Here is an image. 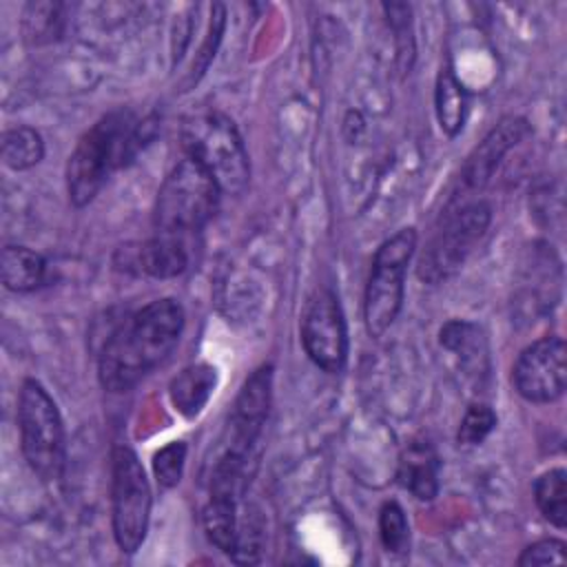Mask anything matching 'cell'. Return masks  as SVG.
<instances>
[{"mask_svg":"<svg viewBox=\"0 0 567 567\" xmlns=\"http://www.w3.org/2000/svg\"><path fill=\"white\" fill-rule=\"evenodd\" d=\"M184 310L175 299H155L128 315L106 339L97 377L104 390L126 392L157 368L177 346Z\"/></svg>","mask_w":567,"mask_h":567,"instance_id":"1","label":"cell"},{"mask_svg":"<svg viewBox=\"0 0 567 567\" xmlns=\"http://www.w3.org/2000/svg\"><path fill=\"white\" fill-rule=\"evenodd\" d=\"M148 120L117 109L102 115L75 144L66 162V190L75 208L95 199L113 171L135 157L148 137Z\"/></svg>","mask_w":567,"mask_h":567,"instance_id":"2","label":"cell"},{"mask_svg":"<svg viewBox=\"0 0 567 567\" xmlns=\"http://www.w3.org/2000/svg\"><path fill=\"white\" fill-rule=\"evenodd\" d=\"M489 221L492 206L483 199L447 204L421 250L416 277L434 286L458 272L476 244L485 237Z\"/></svg>","mask_w":567,"mask_h":567,"instance_id":"3","label":"cell"},{"mask_svg":"<svg viewBox=\"0 0 567 567\" xmlns=\"http://www.w3.org/2000/svg\"><path fill=\"white\" fill-rule=\"evenodd\" d=\"M182 142L186 157L195 159L215 179L221 193L241 195L250 179V162L235 124L221 113H197L184 120Z\"/></svg>","mask_w":567,"mask_h":567,"instance_id":"4","label":"cell"},{"mask_svg":"<svg viewBox=\"0 0 567 567\" xmlns=\"http://www.w3.org/2000/svg\"><path fill=\"white\" fill-rule=\"evenodd\" d=\"M219 186L195 159H182L157 190L153 224L162 235L186 237L202 230L217 210Z\"/></svg>","mask_w":567,"mask_h":567,"instance_id":"5","label":"cell"},{"mask_svg":"<svg viewBox=\"0 0 567 567\" xmlns=\"http://www.w3.org/2000/svg\"><path fill=\"white\" fill-rule=\"evenodd\" d=\"M20 447L27 465L42 481L60 478L64 470V425L55 401L35 379H27L18 396Z\"/></svg>","mask_w":567,"mask_h":567,"instance_id":"6","label":"cell"},{"mask_svg":"<svg viewBox=\"0 0 567 567\" xmlns=\"http://www.w3.org/2000/svg\"><path fill=\"white\" fill-rule=\"evenodd\" d=\"M416 250V230L401 228L374 252L363 295L368 334L379 339L399 317L405 297V272Z\"/></svg>","mask_w":567,"mask_h":567,"instance_id":"7","label":"cell"},{"mask_svg":"<svg viewBox=\"0 0 567 567\" xmlns=\"http://www.w3.org/2000/svg\"><path fill=\"white\" fill-rule=\"evenodd\" d=\"M111 503L115 543L124 554H135L148 532L153 494L137 454L126 445L113 452Z\"/></svg>","mask_w":567,"mask_h":567,"instance_id":"8","label":"cell"},{"mask_svg":"<svg viewBox=\"0 0 567 567\" xmlns=\"http://www.w3.org/2000/svg\"><path fill=\"white\" fill-rule=\"evenodd\" d=\"M301 343L310 361L334 374L348 359V330L339 297L330 288H319L308 299L301 315Z\"/></svg>","mask_w":567,"mask_h":567,"instance_id":"9","label":"cell"},{"mask_svg":"<svg viewBox=\"0 0 567 567\" xmlns=\"http://www.w3.org/2000/svg\"><path fill=\"white\" fill-rule=\"evenodd\" d=\"M512 383L529 403L560 399L567 383V348L563 337L551 334L527 346L512 368Z\"/></svg>","mask_w":567,"mask_h":567,"instance_id":"10","label":"cell"},{"mask_svg":"<svg viewBox=\"0 0 567 567\" xmlns=\"http://www.w3.org/2000/svg\"><path fill=\"white\" fill-rule=\"evenodd\" d=\"M272 394V365L257 368L241 385L230 414V432L226 450L248 458L255 441L259 439Z\"/></svg>","mask_w":567,"mask_h":567,"instance_id":"11","label":"cell"},{"mask_svg":"<svg viewBox=\"0 0 567 567\" xmlns=\"http://www.w3.org/2000/svg\"><path fill=\"white\" fill-rule=\"evenodd\" d=\"M529 131L532 128H529L527 120H523L518 115L503 117L465 159V164L458 173L461 193L470 195V193L483 190L487 186V182L494 177L505 153L512 151L518 142H523L529 135Z\"/></svg>","mask_w":567,"mask_h":567,"instance_id":"12","label":"cell"},{"mask_svg":"<svg viewBox=\"0 0 567 567\" xmlns=\"http://www.w3.org/2000/svg\"><path fill=\"white\" fill-rule=\"evenodd\" d=\"M117 255H122V261H117L120 268L153 279H173L188 268V250L184 237L162 233L142 244L120 248Z\"/></svg>","mask_w":567,"mask_h":567,"instance_id":"13","label":"cell"},{"mask_svg":"<svg viewBox=\"0 0 567 567\" xmlns=\"http://www.w3.org/2000/svg\"><path fill=\"white\" fill-rule=\"evenodd\" d=\"M441 461L430 441H410L399 458L396 478L419 501H432L439 494Z\"/></svg>","mask_w":567,"mask_h":567,"instance_id":"14","label":"cell"},{"mask_svg":"<svg viewBox=\"0 0 567 567\" xmlns=\"http://www.w3.org/2000/svg\"><path fill=\"white\" fill-rule=\"evenodd\" d=\"M217 385V370L208 363H193L184 368L168 385V396L173 408L184 419H195Z\"/></svg>","mask_w":567,"mask_h":567,"instance_id":"15","label":"cell"},{"mask_svg":"<svg viewBox=\"0 0 567 567\" xmlns=\"http://www.w3.org/2000/svg\"><path fill=\"white\" fill-rule=\"evenodd\" d=\"M47 275V261L27 246H4L0 255V277L7 290L31 292Z\"/></svg>","mask_w":567,"mask_h":567,"instance_id":"16","label":"cell"},{"mask_svg":"<svg viewBox=\"0 0 567 567\" xmlns=\"http://www.w3.org/2000/svg\"><path fill=\"white\" fill-rule=\"evenodd\" d=\"M434 109H436V120H439L441 131L445 135L454 137L463 128V122H465L467 93H465V86L454 75L450 64L441 66V71L436 75Z\"/></svg>","mask_w":567,"mask_h":567,"instance_id":"17","label":"cell"},{"mask_svg":"<svg viewBox=\"0 0 567 567\" xmlns=\"http://www.w3.org/2000/svg\"><path fill=\"white\" fill-rule=\"evenodd\" d=\"M204 532L208 540L230 556L237 538V496H224V494H210L208 503L204 507Z\"/></svg>","mask_w":567,"mask_h":567,"instance_id":"18","label":"cell"},{"mask_svg":"<svg viewBox=\"0 0 567 567\" xmlns=\"http://www.w3.org/2000/svg\"><path fill=\"white\" fill-rule=\"evenodd\" d=\"M534 498L540 514L558 529L567 525V472L554 467L534 483Z\"/></svg>","mask_w":567,"mask_h":567,"instance_id":"19","label":"cell"},{"mask_svg":"<svg viewBox=\"0 0 567 567\" xmlns=\"http://www.w3.org/2000/svg\"><path fill=\"white\" fill-rule=\"evenodd\" d=\"M44 155L42 135L31 126H13L2 135V162L13 171L35 166Z\"/></svg>","mask_w":567,"mask_h":567,"instance_id":"20","label":"cell"},{"mask_svg":"<svg viewBox=\"0 0 567 567\" xmlns=\"http://www.w3.org/2000/svg\"><path fill=\"white\" fill-rule=\"evenodd\" d=\"M379 536L390 554H405L410 547V525L403 507L396 501L383 503L379 512Z\"/></svg>","mask_w":567,"mask_h":567,"instance_id":"21","label":"cell"},{"mask_svg":"<svg viewBox=\"0 0 567 567\" xmlns=\"http://www.w3.org/2000/svg\"><path fill=\"white\" fill-rule=\"evenodd\" d=\"M439 341L445 350L463 357L465 361H478L481 357L483 337H481V330L470 321H461V319L447 321L441 328Z\"/></svg>","mask_w":567,"mask_h":567,"instance_id":"22","label":"cell"},{"mask_svg":"<svg viewBox=\"0 0 567 567\" xmlns=\"http://www.w3.org/2000/svg\"><path fill=\"white\" fill-rule=\"evenodd\" d=\"M261 547H264V525L257 512H246L244 518L237 520V538H235V547L230 551L235 563L248 565V563H257L261 556Z\"/></svg>","mask_w":567,"mask_h":567,"instance_id":"23","label":"cell"},{"mask_svg":"<svg viewBox=\"0 0 567 567\" xmlns=\"http://www.w3.org/2000/svg\"><path fill=\"white\" fill-rule=\"evenodd\" d=\"M494 427H496V412L487 403H472L461 419L456 441L463 447L481 445Z\"/></svg>","mask_w":567,"mask_h":567,"instance_id":"24","label":"cell"},{"mask_svg":"<svg viewBox=\"0 0 567 567\" xmlns=\"http://www.w3.org/2000/svg\"><path fill=\"white\" fill-rule=\"evenodd\" d=\"M385 18L390 22V29L394 31L396 47H399V60L403 69L412 66L414 58V38H412V7L405 2H385L383 4Z\"/></svg>","mask_w":567,"mask_h":567,"instance_id":"25","label":"cell"},{"mask_svg":"<svg viewBox=\"0 0 567 567\" xmlns=\"http://www.w3.org/2000/svg\"><path fill=\"white\" fill-rule=\"evenodd\" d=\"M224 27H226V9L224 4H213L210 9V22H208V31H206V38L197 51V58L193 62V69L188 73V84H195L210 66L215 53H217V47L221 42V35H224Z\"/></svg>","mask_w":567,"mask_h":567,"instance_id":"26","label":"cell"},{"mask_svg":"<svg viewBox=\"0 0 567 567\" xmlns=\"http://www.w3.org/2000/svg\"><path fill=\"white\" fill-rule=\"evenodd\" d=\"M186 463V443L173 441L155 452L153 456V472L162 487H175L182 478Z\"/></svg>","mask_w":567,"mask_h":567,"instance_id":"27","label":"cell"},{"mask_svg":"<svg viewBox=\"0 0 567 567\" xmlns=\"http://www.w3.org/2000/svg\"><path fill=\"white\" fill-rule=\"evenodd\" d=\"M565 543L558 538H543L529 547L523 549L518 556L520 567H532V565H565Z\"/></svg>","mask_w":567,"mask_h":567,"instance_id":"28","label":"cell"},{"mask_svg":"<svg viewBox=\"0 0 567 567\" xmlns=\"http://www.w3.org/2000/svg\"><path fill=\"white\" fill-rule=\"evenodd\" d=\"M60 9H62L60 4H51V2H31L24 11V24L31 27L29 35H33L35 40L42 35H49L55 29Z\"/></svg>","mask_w":567,"mask_h":567,"instance_id":"29","label":"cell"}]
</instances>
